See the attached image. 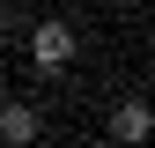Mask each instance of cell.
<instances>
[{"instance_id": "6da1fadb", "label": "cell", "mask_w": 155, "mask_h": 148, "mask_svg": "<svg viewBox=\"0 0 155 148\" xmlns=\"http://www.w3.org/2000/svg\"><path fill=\"white\" fill-rule=\"evenodd\" d=\"M74 52H81V37H74V22H59V15H45V22L30 30V59L45 67V74L74 67Z\"/></svg>"}, {"instance_id": "7a4b0ae2", "label": "cell", "mask_w": 155, "mask_h": 148, "mask_svg": "<svg viewBox=\"0 0 155 148\" xmlns=\"http://www.w3.org/2000/svg\"><path fill=\"white\" fill-rule=\"evenodd\" d=\"M148 126H155V111H148L140 96H126V104H118V119H111V141L140 148V141H148Z\"/></svg>"}, {"instance_id": "3957f363", "label": "cell", "mask_w": 155, "mask_h": 148, "mask_svg": "<svg viewBox=\"0 0 155 148\" xmlns=\"http://www.w3.org/2000/svg\"><path fill=\"white\" fill-rule=\"evenodd\" d=\"M37 133H45V126H37L30 104H0V141H8V148H30Z\"/></svg>"}]
</instances>
